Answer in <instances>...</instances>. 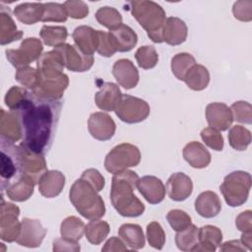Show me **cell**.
Here are the masks:
<instances>
[{"label": "cell", "mask_w": 252, "mask_h": 252, "mask_svg": "<svg viewBox=\"0 0 252 252\" xmlns=\"http://www.w3.org/2000/svg\"><path fill=\"white\" fill-rule=\"evenodd\" d=\"M62 101L43 98L30 92L17 110L25 148L45 154L51 147L59 121Z\"/></svg>", "instance_id": "1"}, {"label": "cell", "mask_w": 252, "mask_h": 252, "mask_svg": "<svg viewBox=\"0 0 252 252\" xmlns=\"http://www.w3.org/2000/svg\"><path fill=\"white\" fill-rule=\"evenodd\" d=\"M64 67L62 56L56 49L41 54L36 63L37 84L32 92L43 98L61 100L69 85Z\"/></svg>", "instance_id": "2"}, {"label": "cell", "mask_w": 252, "mask_h": 252, "mask_svg": "<svg viewBox=\"0 0 252 252\" xmlns=\"http://www.w3.org/2000/svg\"><path fill=\"white\" fill-rule=\"evenodd\" d=\"M138 180V174L129 169L114 173L112 177L110 201L122 217L137 218L145 212V205L133 193Z\"/></svg>", "instance_id": "3"}, {"label": "cell", "mask_w": 252, "mask_h": 252, "mask_svg": "<svg viewBox=\"0 0 252 252\" xmlns=\"http://www.w3.org/2000/svg\"><path fill=\"white\" fill-rule=\"evenodd\" d=\"M98 192L85 179H77L71 186L69 198L78 213L92 220L104 216V202Z\"/></svg>", "instance_id": "4"}, {"label": "cell", "mask_w": 252, "mask_h": 252, "mask_svg": "<svg viewBox=\"0 0 252 252\" xmlns=\"http://www.w3.org/2000/svg\"><path fill=\"white\" fill-rule=\"evenodd\" d=\"M131 13L140 26L147 32L148 36L156 43H161L162 30L166 21L163 8L154 1L140 0L129 3Z\"/></svg>", "instance_id": "5"}, {"label": "cell", "mask_w": 252, "mask_h": 252, "mask_svg": "<svg viewBox=\"0 0 252 252\" xmlns=\"http://www.w3.org/2000/svg\"><path fill=\"white\" fill-rule=\"evenodd\" d=\"M250 173L242 170H236L228 173L220 186V190L230 207L243 205L249 196L251 188Z\"/></svg>", "instance_id": "6"}, {"label": "cell", "mask_w": 252, "mask_h": 252, "mask_svg": "<svg viewBox=\"0 0 252 252\" xmlns=\"http://www.w3.org/2000/svg\"><path fill=\"white\" fill-rule=\"evenodd\" d=\"M141 161V153L138 147L122 143L115 146L105 156L104 167L110 173H117L128 167L137 166Z\"/></svg>", "instance_id": "7"}, {"label": "cell", "mask_w": 252, "mask_h": 252, "mask_svg": "<svg viewBox=\"0 0 252 252\" xmlns=\"http://www.w3.org/2000/svg\"><path fill=\"white\" fill-rule=\"evenodd\" d=\"M0 175L2 191L10 183L22 176L20 168V147L4 140H1Z\"/></svg>", "instance_id": "8"}, {"label": "cell", "mask_w": 252, "mask_h": 252, "mask_svg": "<svg viewBox=\"0 0 252 252\" xmlns=\"http://www.w3.org/2000/svg\"><path fill=\"white\" fill-rule=\"evenodd\" d=\"M150 111V105L146 100L130 94H122L115 109V114L121 121L134 124L147 119Z\"/></svg>", "instance_id": "9"}, {"label": "cell", "mask_w": 252, "mask_h": 252, "mask_svg": "<svg viewBox=\"0 0 252 252\" xmlns=\"http://www.w3.org/2000/svg\"><path fill=\"white\" fill-rule=\"evenodd\" d=\"M43 50L40 39L36 37H27L23 39L17 49H6V57L17 69L29 66L30 63L38 60Z\"/></svg>", "instance_id": "10"}, {"label": "cell", "mask_w": 252, "mask_h": 252, "mask_svg": "<svg viewBox=\"0 0 252 252\" xmlns=\"http://www.w3.org/2000/svg\"><path fill=\"white\" fill-rule=\"evenodd\" d=\"M20 147V168L21 174L34 184H38L41 176L47 171L44 155L32 152L21 144Z\"/></svg>", "instance_id": "11"}, {"label": "cell", "mask_w": 252, "mask_h": 252, "mask_svg": "<svg viewBox=\"0 0 252 252\" xmlns=\"http://www.w3.org/2000/svg\"><path fill=\"white\" fill-rule=\"evenodd\" d=\"M20 209L13 203H5L2 198L0 211V238L6 242H14L21 232L19 221Z\"/></svg>", "instance_id": "12"}, {"label": "cell", "mask_w": 252, "mask_h": 252, "mask_svg": "<svg viewBox=\"0 0 252 252\" xmlns=\"http://www.w3.org/2000/svg\"><path fill=\"white\" fill-rule=\"evenodd\" d=\"M54 49L61 54L64 66L72 72H86L94 64V56L85 54L75 44L63 43Z\"/></svg>", "instance_id": "13"}, {"label": "cell", "mask_w": 252, "mask_h": 252, "mask_svg": "<svg viewBox=\"0 0 252 252\" xmlns=\"http://www.w3.org/2000/svg\"><path fill=\"white\" fill-rule=\"evenodd\" d=\"M47 230L38 220L24 218L21 221V232L16 242L25 247L35 248L40 246Z\"/></svg>", "instance_id": "14"}, {"label": "cell", "mask_w": 252, "mask_h": 252, "mask_svg": "<svg viewBox=\"0 0 252 252\" xmlns=\"http://www.w3.org/2000/svg\"><path fill=\"white\" fill-rule=\"evenodd\" d=\"M88 129L93 138L98 141L110 140L116 130L114 120L104 112L92 113L88 120Z\"/></svg>", "instance_id": "15"}, {"label": "cell", "mask_w": 252, "mask_h": 252, "mask_svg": "<svg viewBox=\"0 0 252 252\" xmlns=\"http://www.w3.org/2000/svg\"><path fill=\"white\" fill-rule=\"evenodd\" d=\"M206 119L211 128L225 131L232 124L233 117L230 108L222 102H212L206 107Z\"/></svg>", "instance_id": "16"}, {"label": "cell", "mask_w": 252, "mask_h": 252, "mask_svg": "<svg viewBox=\"0 0 252 252\" xmlns=\"http://www.w3.org/2000/svg\"><path fill=\"white\" fill-rule=\"evenodd\" d=\"M165 190L171 200L181 202L186 200L192 194L193 182L185 173L175 172L167 179Z\"/></svg>", "instance_id": "17"}, {"label": "cell", "mask_w": 252, "mask_h": 252, "mask_svg": "<svg viewBox=\"0 0 252 252\" xmlns=\"http://www.w3.org/2000/svg\"><path fill=\"white\" fill-rule=\"evenodd\" d=\"M137 189L147 202L152 205L162 202L165 197V186L159 178L153 175H146L139 178Z\"/></svg>", "instance_id": "18"}, {"label": "cell", "mask_w": 252, "mask_h": 252, "mask_svg": "<svg viewBox=\"0 0 252 252\" xmlns=\"http://www.w3.org/2000/svg\"><path fill=\"white\" fill-rule=\"evenodd\" d=\"M112 74L117 83L126 90L135 88L139 83V71L129 59H119L112 66Z\"/></svg>", "instance_id": "19"}, {"label": "cell", "mask_w": 252, "mask_h": 252, "mask_svg": "<svg viewBox=\"0 0 252 252\" xmlns=\"http://www.w3.org/2000/svg\"><path fill=\"white\" fill-rule=\"evenodd\" d=\"M99 88L100 90L94 94L96 106L101 110L115 111L123 94L119 87L114 83L106 82Z\"/></svg>", "instance_id": "20"}, {"label": "cell", "mask_w": 252, "mask_h": 252, "mask_svg": "<svg viewBox=\"0 0 252 252\" xmlns=\"http://www.w3.org/2000/svg\"><path fill=\"white\" fill-rule=\"evenodd\" d=\"M0 135L1 140L13 144L22 139V127L15 111L0 110Z\"/></svg>", "instance_id": "21"}, {"label": "cell", "mask_w": 252, "mask_h": 252, "mask_svg": "<svg viewBox=\"0 0 252 252\" xmlns=\"http://www.w3.org/2000/svg\"><path fill=\"white\" fill-rule=\"evenodd\" d=\"M108 34L116 52H128L133 49L138 42L137 33L129 26L124 24L109 31Z\"/></svg>", "instance_id": "22"}, {"label": "cell", "mask_w": 252, "mask_h": 252, "mask_svg": "<svg viewBox=\"0 0 252 252\" xmlns=\"http://www.w3.org/2000/svg\"><path fill=\"white\" fill-rule=\"evenodd\" d=\"M72 37L74 39L75 45L85 54L93 55L94 52L97 49L98 31L94 30L92 27H77L72 33Z\"/></svg>", "instance_id": "23"}, {"label": "cell", "mask_w": 252, "mask_h": 252, "mask_svg": "<svg viewBox=\"0 0 252 252\" xmlns=\"http://www.w3.org/2000/svg\"><path fill=\"white\" fill-rule=\"evenodd\" d=\"M188 34V29L184 21L177 17L166 19L162 30V40L169 45H179L183 43Z\"/></svg>", "instance_id": "24"}, {"label": "cell", "mask_w": 252, "mask_h": 252, "mask_svg": "<svg viewBox=\"0 0 252 252\" xmlns=\"http://www.w3.org/2000/svg\"><path fill=\"white\" fill-rule=\"evenodd\" d=\"M65 185V176L59 170H47L38 181V191L45 198L57 197Z\"/></svg>", "instance_id": "25"}, {"label": "cell", "mask_w": 252, "mask_h": 252, "mask_svg": "<svg viewBox=\"0 0 252 252\" xmlns=\"http://www.w3.org/2000/svg\"><path fill=\"white\" fill-rule=\"evenodd\" d=\"M221 230L215 225H204L199 228V241L192 251L214 252L221 244Z\"/></svg>", "instance_id": "26"}, {"label": "cell", "mask_w": 252, "mask_h": 252, "mask_svg": "<svg viewBox=\"0 0 252 252\" xmlns=\"http://www.w3.org/2000/svg\"><path fill=\"white\" fill-rule=\"evenodd\" d=\"M183 158L192 167L205 168L210 164L212 157L203 144L193 141L184 147Z\"/></svg>", "instance_id": "27"}, {"label": "cell", "mask_w": 252, "mask_h": 252, "mask_svg": "<svg viewBox=\"0 0 252 252\" xmlns=\"http://www.w3.org/2000/svg\"><path fill=\"white\" fill-rule=\"evenodd\" d=\"M195 210L203 218H215L220 213L221 202L215 192L205 191L195 200Z\"/></svg>", "instance_id": "28"}, {"label": "cell", "mask_w": 252, "mask_h": 252, "mask_svg": "<svg viewBox=\"0 0 252 252\" xmlns=\"http://www.w3.org/2000/svg\"><path fill=\"white\" fill-rule=\"evenodd\" d=\"M23 32L17 30V26L11 17L9 8L1 5L0 12V43L5 45L21 39Z\"/></svg>", "instance_id": "29"}, {"label": "cell", "mask_w": 252, "mask_h": 252, "mask_svg": "<svg viewBox=\"0 0 252 252\" xmlns=\"http://www.w3.org/2000/svg\"><path fill=\"white\" fill-rule=\"evenodd\" d=\"M34 183L25 176H21L16 181L10 183L4 190L8 198L15 202H24L33 194Z\"/></svg>", "instance_id": "30"}, {"label": "cell", "mask_w": 252, "mask_h": 252, "mask_svg": "<svg viewBox=\"0 0 252 252\" xmlns=\"http://www.w3.org/2000/svg\"><path fill=\"white\" fill-rule=\"evenodd\" d=\"M43 11V3H22L15 7L14 15L21 23L33 25L41 21Z\"/></svg>", "instance_id": "31"}, {"label": "cell", "mask_w": 252, "mask_h": 252, "mask_svg": "<svg viewBox=\"0 0 252 252\" xmlns=\"http://www.w3.org/2000/svg\"><path fill=\"white\" fill-rule=\"evenodd\" d=\"M118 235L131 249H141L145 246V235L142 227L136 223H124L118 229Z\"/></svg>", "instance_id": "32"}, {"label": "cell", "mask_w": 252, "mask_h": 252, "mask_svg": "<svg viewBox=\"0 0 252 252\" xmlns=\"http://www.w3.org/2000/svg\"><path fill=\"white\" fill-rule=\"evenodd\" d=\"M183 81L189 89L193 91H202L209 85L210 73L205 66L196 63L187 72Z\"/></svg>", "instance_id": "33"}, {"label": "cell", "mask_w": 252, "mask_h": 252, "mask_svg": "<svg viewBox=\"0 0 252 252\" xmlns=\"http://www.w3.org/2000/svg\"><path fill=\"white\" fill-rule=\"evenodd\" d=\"M85 227L86 225L81 219L75 216L67 217L60 224L61 237L72 241H79L85 233Z\"/></svg>", "instance_id": "34"}, {"label": "cell", "mask_w": 252, "mask_h": 252, "mask_svg": "<svg viewBox=\"0 0 252 252\" xmlns=\"http://www.w3.org/2000/svg\"><path fill=\"white\" fill-rule=\"evenodd\" d=\"M110 230L109 224L99 219L97 220H92L85 227V234L88 239V241L93 245H98L100 244L108 235Z\"/></svg>", "instance_id": "35"}, {"label": "cell", "mask_w": 252, "mask_h": 252, "mask_svg": "<svg viewBox=\"0 0 252 252\" xmlns=\"http://www.w3.org/2000/svg\"><path fill=\"white\" fill-rule=\"evenodd\" d=\"M39 35L44 44L48 46H58L65 42L68 36V32L62 26H43Z\"/></svg>", "instance_id": "36"}, {"label": "cell", "mask_w": 252, "mask_h": 252, "mask_svg": "<svg viewBox=\"0 0 252 252\" xmlns=\"http://www.w3.org/2000/svg\"><path fill=\"white\" fill-rule=\"evenodd\" d=\"M199 241V228L195 224H190L185 229L177 231L175 244L181 251H192Z\"/></svg>", "instance_id": "37"}, {"label": "cell", "mask_w": 252, "mask_h": 252, "mask_svg": "<svg viewBox=\"0 0 252 252\" xmlns=\"http://www.w3.org/2000/svg\"><path fill=\"white\" fill-rule=\"evenodd\" d=\"M196 64V60L193 55L187 52H181L175 54L171 59V72L180 81L184 80L185 75L192 66Z\"/></svg>", "instance_id": "38"}, {"label": "cell", "mask_w": 252, "mask_h": 252, "mask_svg": "<svg viewBox=\"0 0 252 252\" xmlns=\"http://www.w3.org/2000/svg\"><path fill=\"white\" fill-rule=\"evenodd\" d=\"M228 143L236 151H245L251 143V132L241 125L232 126L227 134Z\"/></svg>", "instance_id": "39"}, {"label": "cell", "mask_w": 252, "mask_h": 252, "mask_svg": "<svg viewBox=\"0 0 252 252\" xmlns=\"http://www.w3.org/2000/svg\"><path fill=\"white\" fill-rule=\"evenodd\" d=\"M95 19L100 25L107 28L109 31H112L122 25L121 14L115 8L108 6L100 7L95 12Z\"/></svg>", "instance_id": "40"}, {"label": "cell", "mask_w": 252, "mask_h": 252, "mask_svg": "<svg viewBox=\"0 0 252 252\" xmlns=\"http://www.w3.org/2000/svg\"><path fill=\"white\" fill-rule=\"evenodd\" d=\"M135 58L140 68L149 70L158 64V54L153 45H144L137 49Z\"/></svg>", "instance_id": "41"}, {"label": "cell", "mask_w": 252, "mask_h": 252, "mask_svg": "<svg viewBox=\"0 0 252 252\" xmlns=\"http://www.w3.org/2000/svg\"><path fill=\"white\" fill-rule=\"evenodd\" d=\"M44 11L41 22H56L63 23L66 22L68 18V14L63 4L47 2L43 3Z\"/></svg>", "instance_id": "42"}, {"label": "cell", "mask_w": 252, "mask_h": 252, "mask_svg": "<svg viewBox=\"0 0 252 252\" xmlns=\"http://www.w3.org/2000/svg\"><path fill=\"white\" fill-rule=\"evenodd\" d=\"M229 108L233 119L237 122L244 124L252 123V106L249 102L238 100L233 102Z\"/></svg>", "instance_id": "43"}, {"label": "cell", "mask_w": 252, "mask_h": 252, "mask_svg": "<svg viewBox=\"0 0 252 252\" xmlns=\"http://www.w3.org/2000/svg\"><path fill=\"white\" fill-rule=\"evenodd\" d=\"M147 238L149 244L156 249H162L165 243V233L158 221H152L147 225Z\"/></svg>", "instance_id": "44"}, {"label": "cell", "mask_w": 252, "mask_h": 252, "mask_svg": "<svg viewBox=\"0 0 252 252\" xmlns=\"http://www.w3.org/2000/svg\"><path fill=\"white\" fill-rule=\"evenodd\" d=\"M166 220L175 231H181L191 224V217L184 211L174 209L167 213Z\"/></svg>", "instance_id": "45"}, {"label": "cell", "mask_w": 252, "mask_h": 252, "mask_svg": "<svg viewBox=\"0 0 252 252\" xmlns=\"http://www.w3.org/2000/svg\"><path fill=\"white\" fill-rule=\"evenodd\" d=\"M15 78L16 81H18L26 89H30L32 92L34 90L37 84V70L30 66L21 67L17 70Z\"/></svg>", "instance_id": "46"}, {"label": "cell", "mask_w": 252, "mask_h": 252, "mask_svg": "<svg viewBox=\"0 0 252 252\" xmlns=\"http://www.w3.org/2000/svg\"><path fill=\"white\" fill-rule=\"evenodd\" d=\"M29 93L30 92L26 88L17 86L12 87L5 95V104L10 108V110H17L24 102Z\"/></svg>", "instance_id": "47"}, {"label": "cell", "mask_w": 252, "mask_h": 252, "mask_svg": "<svg viewBox=\"0 0 252 252\" xmlns=\"http://www.w3.org/2000/svg\"><path fill=\"white\" fill-rule=\"evenodd\" d=\"M201 138L203 142L215 151H221L223 149V138L220 131L207 127L201 131Z\"/></svg>", "instance_id": "48"}, {"label": "cell", "mask_w": 252, "mask_h": 252, "mask_svg": "<svg viewBox=\"0 0 252 252\" xmlns=\"http://www.w3.org/2000/svg\"><path fill=\"white\" fill-rule=\"evenodd\" d=\"M68 17L72 19L81 20L88 16L89 14V7L88 5L81 0H69L66 1L64 4Z\"/></svg>", "instance_id": "49"}, {"label": "cell", "mask_w": 252, "mask_h": 252, "mask_svg": "<svg viewBox=\"0 0 252 252\" xmlns=\"http://www.w3.org/2000/svg\"><path fill=\"white\" fill-rule=\"evenodd\" d=\"M232 13L235 19L242 22H250L252 20V1H237L233 4Z\"/></svg>", "instance_id": "50"}, {"label": "cell", "mask_w": 252, "mask_h": 252, "mask_svg": "<svg viewBox=\"0 0 252 252\" xmlns=\"http://www.w3.org/2000/svg\"><path fill=\"white\" fill-rule=\"evenodd\" d=\"M96 51L98 52L99 55L104 57H111L116 53V50L114 49L111 43L108 32L103 31H98V44H97Z\"/></svg>", "instance_id": "51"}, {"label": "cell", "mask_w": 252, "mask_h": 252, "mask_svg": "<svg viewBox=\"0 0 252 252\" xmlns=\"http://www.w3.org/2000/svg\"><path fill=\"white\" fill-rule=\"evenodd\" d=\"M81 178L88 181L97 192H100L105 185L104 177L101 175V173L97 169H94V168H89L85 170L82 173Z\"/></svg>", "instance_id": "52"}, {"label": "cell", "mask_w": 252, "mask_h": 252, "mask_svg": "<svg viewBox=\"0 0 252 252\" xmlns=\"http://www.w3.org/2000/svg\"><path fill=\"white\" fill-rule=\"evenodd\" d=\"M81 247L78 241H72L65 239L63 237L56 238L53 240V248L52 250L54 252L58 251H72V252H78L80 251Z\"/></svg>", "instance_id": "53"}, {"label": "cell", "mask_w": 252, "mask_h": 252, "mask_svg": "<svg viewBox=\"0 0 252 252\" xmlns=\"http://www.w3.org/2000/svg\"><path fill=\"white\" fill-rule=\"evenodd\" d=\"M235 225L242 232L252 231V212L250 210L240 213L235 220Z\"/></svg>", "instance_id": "54"}, {"label": "cell", "mask_w": 252, "mask_h": 252, "mask_svg": "<svg viewBox=\"0 0 252 252\" xmlns=\"http://www.w3.org/2000/svg\"><path fill=\"white\" fill-rule=\"evenodd\" d=\"M103 252H111V251H126L127 247L125 243L118 237H110L104 244L101 249Z\"/></svg>", "instance_id": "55"}, {"label": "cell", "mask_w": 252, "mask_h": 252, "mask_svg": "<svg viewBox=\"0 0 252 252\" xmlns=\"http://www.w3.org/2000/svg\"><path fill=\"white\" fill-rule=\"evenodd\" d=\"M220 251H245L247 248L240 240H229L220 245Z\"/></svg>", "instance_id": "56"}, {"label": "cell", "mask_w": 252, "mask_h": 252, "mask_svg": "<svg viewBox=\"0 0 252 252\" xmlns=\"http://www.w3.org/2000/svg\"><path fill=\"white\" fill-rule=\"evenodd\" d=\"M240 241L247 248V250H251L252 249V231L242 232Z\"/></svg>", "instance_id": "57"}]
</instances>
